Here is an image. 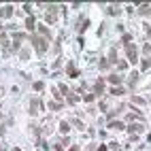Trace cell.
Here are the masks:
<instances>
[{"label": "cell", "mask_w": 151, "mask_h": 151, "mask_svg": "<svg viewBox=\"0 0 151 151\" xmlns=\"http://www.w3.org/2000/svg\"><path fill=\"white\" fill-rule=\"evenodd\" d=\"M32 43H34V47H36V53H39V56H43V53L47 51V43H45V39H39V36H32Z\"/></svg>", "instance_id": "6da1fadb"}, {"label": "cell", "mask_w": 151, "mask_h": 151, "mask_svg": "<svg viewBox=\"0 0 151 151\" xmlns=\"http://www.w3.org/2000/svg\"><path fill=\"white\" fill-rule=\"evenodd\" d=\"M126 51H128V58H130V62H136V60H138V56H136V47H134V45H128V47H126Z\"/></svg>", "instance_id": "7a4b0ae2"}, {"label": "cell", "mask_w": 151, "mask_h": 151, "mask_svg": "<svg viewBox=\"0 0 151 151\" xmlns=\"http://www.w3.org/2000/svg\"><path fill=\"white\" fill-rule=\"evenodd\" d=\"M11 15H13V7H11V4L2 7V11H0V17H2V19H7V17H11Z\"/></svg>", "instance_id": "3957f363"}, {"label": "cell", "mask_w": 151, "mask_h": 151, "mask_svg": "<svg viewBox=\"0 0 151 151\" xmlns=\"http://www.w3.org/2000/svg\"><path fill=\"white\" fill-rule=\"evenodd\" d=\"M41 109H43L41 100H39V98H34V100H32V104H30V111H32V113H39Z\"/></svg>", "instance_id": "277c9868"}, {"label": "cell", "mask_w": 151, "mask_h": 151, "mask_svg": "<svg viewBox=\"0 0 151 151\" xmlns=\"http://www.w3.org/2000/svg\"><path fill=\"white\" fill-rule=\"evenodd\" d=\"M128 130H130L132 134H136V132H141V130H143V126H141V123H132V126L128 128Z\"/></svg>", "instance_id": "5b68a950"}, {"label": "cell", "mask_w": 151, "mask_h": 151, "mask_svg": "<svg viewBox=\"0 0 151 151\" xmlns=\"http://www.w3.org/2000/svg\"><path fill=\"white\" fill-rule=\"evenodd\" d=\"M149 11H151V7H149V4H143V7L138 9V13H141V15H147Z\"/></svg>", "instance_id": "8992f818"}, {"label": "cell", "mask_w": 151, "mask_h": 151, "mask_svg": "<svg viewBox=\"0 0 151 151\" xmlns=\"http://www.w3.org/2000/svg\"><path fill=\"white\" fill-rule=\"evenodd\" d=\"M102 89H104V81H98V83H96V91H98V94H100Z\"/></svg>", "instance_id": "52a82bcc"}, {"label": "cell", "mask_w": 151, "mask_h": 151, "mask_svg": "<svg viewBox=\"0 0 151 151\" xmlns=\"http://www.w3.org/2000/svg\"><path fill=\"white\" fill-rule=\"evenodd\" d=\"M26 26H28V28L32 30V28H34V17H28V19H26Z\"/></svg>", "instance_id": "ba28073f"}, {"label": "cell", "mask_w": 151, "mask_h": 151, "mask_svg": "<svg viewBox=\"0 0 151 151\" xmlns=\"http://www.w3.org/2000/svg\"><path fill=\"white\" fill-rule=\"evenodd\" d=\"M68 102H70V104H77L79 98H77V96H72V94H68Z\"/></svg>", "instance_id": "9c48e42d"}, {"label": "cell", "mask_w": 151, "mask_h": 151, "mask_svg": "<svg viewBox=\"0 0 151 151\" xmlns=\"http://www.w3.org/2000/svg\"><path fill=\"white\" fill-rule=\"evenodd\" d=\"M68 128H70V126H68V123H66V121H62V123H60V130H62L64 134H66V132H68Z\"/></svg>", "instance_id": "30bf717a"}, {"label": "cell", "mask_w": 151, "mask_h": 151, "mask_svg": "<svg viewBox=\"0 0 151 151\" xmlns=\"http://www.w3.org/2000/svg\"><path fill=\"white\" fill-rule=\"evenodd\" d=\"M39 32H41L43 36H49V32H47V28H45V26H39Z\"/></svg>", "instance_id": "8fae6325"}, {"label": "cell", "mask_w": 151, "mask_h": 151, "mask_svg": "<svg viewBox=\"0 0 151 151\" xmlns=\"http://www.w3.org/2000/svg\"><path fill=\"white\" fill-rule=\"evenodd\" d=\"M109 81H111V83H119V77H117V74H111V77H109Z\"/></svg>", "instance_id": "7c38bea8"}, {"label": "cell", "mask_w": 151, "mask_h": 151, "mask_svg": "<svg viewBox=\"0 0 151 151\" xmlns=\"http://www.w3.org/2000/svg\"><path fill=\"white\" fill-rule=\"evenodd\" d=\"M111 128H117V130H119V128H123V123H121V121H113Z\"/></svg>", "instance_id": "4fadbf2b"}, {"label": "cell", "mask_w": 151, "mask_h": 151, "mask_svg": "<svg viewBox=\"0 0 151 151\" xmlns=\"http://www.w3.org/2000/svg\"><path fill=\"white\" fill-rule=\"evenodd\" d=\"M47 21H49V24H53V21H56V15H53V13H47Z\"/></svg>", "instance_id": "5bb4252c"}, {"label": "cell", "mask_w": 151, "mask_h": 151, "mask_svg": "<svg viewBox=\"0 0 151 151\" xmlns=\"http://www.w3.org/2000/svg\"><path fill=\"white\" fill-rule=\"evenodd\" d=\"M49 106H51V109H56V111H58V109H60V106H62V104H60V102H51V104H49Z\"/></svg>", "instance_id": "9a60e30c"}, {"label": "cell", "mask_w": 151, "mask_h": 151, "mask_svg": "<svg viewBox=\"0 0 151 151\" xmlns=\"http://www.w3.org/2000/svg\"><path fill=\"white\" fill-rule=\"evenodd\" d=\"M34 89H36V91H41V89H43V83H41V81H39V83H34Z\"/></svg>", "instance_id": "2e32d148"}, {"label": "cell", "mask_w": 151, "mask_h": 151, "mask_svg": "<svg viewBox=\"0 0 151 151\" xmlns=\"http://www.w3.org/2000/svg\"><path fill=\"white\" fill-rule=\"evenodd\" d=\"M70 151H79V149H77V147H72V149H70Z\"/></svg>", "instance_id": "e0dca14e"}]
</instances>
